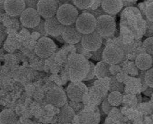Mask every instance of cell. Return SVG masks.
Segmentation results:
<instances>
[{
    "instance_id": "f1b7e54d",
    "label": "cell",
    "mask_w": 153,
    "mask_h": 124,
    "mask_svg": "<svg viewBox=\"0 0 153 124\" xmlns=\"http://www.w3.org/2000/svg\"><path fill=\"white\" fill-rule=\"evenodd\" d=\"M26 8H33L37 10V5L38 1H25Z\"/></svg>"
},
{
    "instance_id": "cb8c5ba5",
    "label": "cell",
    "mask_w": 153,
    "mask_h": 124,
    "mask_svg": "<svg viewBox=\"0 0 153 124\" xmlns=\"http://www.w3.org/2000/svg\"><path fill=\"white\" fill-rule=\"evenodd\" d=\"M105 48V46H102L99 49L97 50H95L94 51H92L91 53V58L96 61H103V50Z\"/></svg>"
},
{
    "instance_id": "ffe728a7",
    "label": "cell",
    "mask_w": 153,
    "mask_h": 124,
    "mask_svg": "<svg viewBox=\"0 0 153 124\" xmlns=\"http://www.w3.org/2000/svg\"><path fill=\"white\" fill-rule=\"evenodd\" d=\"M123 99V95L120 92L113 91L109 94L107 101L111 106H118L121 103Z\"/></svg>"
},
{
    "instance_id": "484cf974",
    "label": "cell",
    "mask_w": 153,
    "mask_h": 124,
    "mask_svg": "<svg viewBox=\"0 0 153 124\" xmlns=\"http://www.w3.org/2000/svg\"><path fill=\"white\" fill-rule=\"evenodd\" d=\"M89 72H88V73L86 77L84 79L83 81H89V80H91L92 79H94V77L95 76V65L91 61H89Z\"/></svg>"
},
{
    "instance_id": "44dd1931",
    "label": "cell",
    "mask_w": 153,
    "mask_h": 124,
    "mask_svg": "<svg viewBox=\"0 0 153 124\" xmlns=\"http://www.w3.org/2000/svg\"><path fill=\"white\" fill-rule=\"evenodd\" d=\"M124 84L119 82L115 77H112L111 79V81L110 82L109 90L111 92L118 91L121 93L124 91Z\"/></svg>"
},
{
    "instance_id": "4fadbf2b",
    "label": "cell",
    "mask_w": 153,
    "mask_h": 124,
    "mask_svg": "<svg viewBox=\"0 0 153 124\" xmlns=\"http://www.w3.org/2000/svg\"><path fill=\"white\" fill-rule=\"evenodd\" d=\"M5 10L11 16L20 15L26 10V4L23 0H7L4 3Z\"/></svg>"
},
{
    "instance_id": "ac0fdd59",
    "label": "cell",
    "mask_w": 153,
    "mask_h": 124,
    "mask_svg": "<svg viewBox=\"0 0 153 124\" xmlns=\"http://www.w3.org/2000/svg\"><path fill=\"white\" fill-rule=\"evenodd\" d=\"M110 65L104 61L99 62L95 66V75L98 79H103L111 76Z\"/></svg>"
},
{
    "instance_id": "d6a6232c",
    "label": "cell",
    "mask_w": 153,
    "mask_h": 124,
    "mask_svg": "<svg viewBox=\"0 0 153 124\" xmlns=\"http://www.w3.org/2000/svg\"><path fill=\"white\" fill-rule=\"evenodd\" d=\"M152 92H153V88L149 87L147 90H146L145 91H144L143 94L146 95H150L152 94Z\"/></svg>"
},
{
    "instance_id": "4dcf8cb0",
    "label": "cell",
    "mask_w": 153,
    "mask_h": 124,
    "mask_svg": "<svg viewBox=\"0 0 153 124\" xmlns=\"http://www.w3.org/2000/svg\"><path fill=\"white\" fill-rule=\"evenodd\" d=\"M146 15L149 20L153 22V5L149 6L146 10Z\"/></svg>"
},
{
    "instance_id": "8fae6325",
    "label": "cell",
    "mask_w": 153,
    "mask_h": 124,
    "mask_svg": "<svg viewBox=\"0 0 153 124\" xmlns=\"http://www.w3.org/2000/svg\"><path fill=\"white\" fill-rule=\"evenodd\" d=\"M85 87H86L81 82H72L67 87L66 95L73 102L78 103L81 102L86 91Z\"/></svg>"
},
{
    "instance_id": "52a82bcc",
    "label": "cell",
    "mask_w": 153,
    "mask_h": 124,
    "mask_svg": "<svg viewBox=\"0 0 153 124\" xmlns=\"http://www.w3.org/2000/svg\"><path fill=\"white\" fill-rule=\"evenodd\" d=\"M124 56L123 50L116 45L106 46L103 50V61L108 65L117 64L121 61Z\"/></svg>"
},
{
    "instance_id": "e0dca14e",
    "label": "cell",
    "mask_w": 153,
    "mask_h": 124,
    "mask_svg": "<svg viewBox=\"0 0 153 124\" xmlns=\"http://www.w3.org/2000/svg\"><path fill=\"white\" fill-rule=\"evenodd\" d=\"M75 116L74 109L69 105H65L60 107V110L58 115L59 120L62 123H70Z\"/></svg>"
},
{
    "instance_id": "d6986e66",
    "label": "cell",
    "mask_w": 153,
    "mask_h": 124,
    "mask_svg": "<svg viewBox=\"0 0 153 124\" xmlns=\"http://www.w3.org/2000/svg\"><path fill=\"white\" fill-rule=\"evenodd\" d=\"M0 124H17V117L15 113L10 110H4L1 112L0 113Z\"/></svg>"
},
{
    "instance_id": "4316f807",
    "label": "cell",
    "mask_w": 153,
    "mask_h": 124,
    "mask_svg": "<svg viewBox=\"0 0 153 124\" xmlns=\"http://www.w3.org/2000/svg\"><path fill=\"white\" fill-rule=\"evenodd\" d=\"M87 10H88V12H84V13H90V14L92 15L96 19H97V18H99L101 16L106 15L101 7H100V8H97V9L95 10H91L90 9Z\"/></svg>"
},
{
    "instance_id": "6da1fadb",
    "label": "cell",
    "mask_w": 153,
    "mask_h": 124,
    "mask_svg": "<svg viewBox=\"0 0 153 124\" xmlns=\"http://www.w3.org/2000/svg\"><path fill=\"white\" fill-rule=\"evenodd\" d=\"M68 69L70 77L72 82H81L89 72V61L80 54H73L68 59Z\"/></svg>"
},
{
    "instance_id": "3957f363",
    "label": "cell",
    "mask_w": 153,
    "mask_h": 124,
    "mask_svg": "<svg viewBox=\"0 0 153 124\" xmlns=\"http://www.w3.org/2000/svg\"><path fill=\"white\" fill-rule=\"evenodd\" d=\"M115 28L114 19L110 15H103L96 19L95 31L102 37L111 35Z\"/></svg>"
},
{
    "instance_id": "7a4b0ae2",
    "label": "cell",
    "mask_w": 153,
    "mask_h": 124,
    "mask_svg": "<svg viewBox=\"0 0 153 124\" xmlns=\"http://www.w3.org/2000/svg\"><path fill=\"white\" fill-rule=\"evenodd\" d=\"M78 16L77 8L70 4H63L59 7L56 15L57 20L65 26L74 24Z\"/></svg>"
},
{
    "instance_id": "e575fe53",
    "label": "cell",
    "mask_w": 153,
    "mask_h": 124,
    "mask_svg": "<svg viewBox=\"0 0 153 124\" xmlns=\"http://www.w3.org/2000/svg\"><path fill=\"white\" fill-rule=\"evenodd\" d=\"M0 67H1V65H0Z\"/></svg>"
},
{
    "instance_id": "ba28073f",
    "label": "cell",
    "mask_w": 153,
    "mask_h": 124,
    "mask_svg": "<svg viewBox=\"0 0 153 124\" xmlns=\"http://www.w3.org/2000/svg\"><path fill=\"white\" fill-rule=\"evenodd\" d=\"M20 20L25 27L31 29L36 27L41 20L37 10L33 8L25 10L20 15Z\"/></svg>"
},
{
    "instance_id": "8992f818",
    "label": "cell",
    "mask_w": 153,
    "mask_h": 124,
    "mask_svg": "<svg viewBox=\"0 0 153 124\" xmlns=\"http://www.w3.org/2000/svg\"><path fill=\"white\" fill-rule=\"evenodd\" d=\"M56 50L54 42L48 37L39 39L35 47L36 54L41 58H47L52 55Z\"/></svg>"
},
{
    "instance_id": "9c48e42d",
    "label": "cell",
    "mask_w": 153,
    "mask_h": 124,
    "mask_svg": "<svg viewBox=\"0 0 153 124\" xmlns=\"http://www.w3.org/2000/svg\"><path fill=\"white\" fill-rule=\"evenodd\" d=\"M81 42L83 48L92 52L102 46V37L95 31L90 34L82 35Z\"/></svg>"
},
{
    "instance_id": "5bb4252c",
    "label": "cell",
    "mask_w": 153,
    "mask_h": 124,
    "mask_svg": "<svg viewBox=\"0 0 153 124\" xmlns=\"http://www.w3.org/2000/svg\"><path fill=\"white\" fill-rule=\"evenodd\" d=\"M62 37L65 42L69 44L74 45L81 42L82 34L77 30L74 23L70 26H65Z\"/></svg>"
},
{
    "instance_id": "603a6c76",
    "label": "cell",
    "mask_w": 153,
    "mask_h": 124,
    "mask_svg": "<svg viewBox=\"0 0 153 124\" xmlns=\"http://www.w3.org/2000/svg\"><path fill=\"white\" fill-rule=\"evenodd\" d=\"M143 46L147 54L152 56L153 53V39L152 37L146 39L143 42Z\"/></svg>"
},
{
    "instance_id": "1f68e13d",
    "label": "cell",
    "mask_w": 153,
    "mask_h": 124,
    "mask_svg": "<svg viewBox=\"0 0 153 124\" xmlns=\"http://www.w3.org/2000/svg\"><path fill=\"white\" fill-rule=\"evenodd\" d=\"M101 2L102 1H94L93 5L89 9L91 10H95L99 8V7L100 6V5H101Z\"/></svg>"
},
{
    "instance_id": "7402d4cb",
    "label": "cell",
    "mask_w": 153,
    "mask_h": 124,
    "mask_svg": "<svg viewBox=\"0 0 153 124\" xmlns=\"http://www.w3.org/2000/svg\"><path fill=\"white\" fill-rule=\"evenodd\" d=\"M94 1H73L74 7L81 10H87L91 8Z\"/></svg>"
},
{
    "instance_id": "2e32d148",
    "label": "cell",
    "mask_w": 153,
    "mask_h": 124,
    "mask_svg": "<svg viewBox=\"0 0 153 124\" xmlns=\"http://www.w3.org/2000/svg\"><path fill=\"white\" fill-rule=\"evenodd\" d=\"M136 65L142 70H147L152 68V57L147 53L139 54L136 58Z\"/></svg>"
},
{
    "instance_id": "9a60e30c",
    "label": "cell",
    "mask_w": 153,
    "mask_h": 124,
    "mask_svg": "<svg viewBox=\"0 0 153 124\" xmlns=\"http://www.w3.org/2000/svg\"><path fill=\"white\" fill-rule=\"evenodd\" d=\"M122 1H102L101 8L106 15L118 13L123 7Z\"/></svg>"
},
{
    "instance_id": "836d02e7",
    "label": "cell",
    "mask_w": 153,
    "mask_h": 124,
    "mask_svg": "<svg viewBox=\"0 0 153 124\" xmlns=\"http://www.w3.org/2000/svg\"><path fill=\"white\" fill-rule=\"evenodd\" d=\"M4 32L3 29H2V27H0V39L2 38V37H3V35H4Z\"/></svg>"
},
{
    "instance_id": "277c9868",
    "label": "cell",
    "mask_w": 153,
    "mask_h": 124,
    "mask_svg": "<svg viewBox=\"0 0 153 124\" xmlns=\"http://www.w3.org/2000/svg\"><path fill=\"white\" fill-rule=\"evenodd\" d=\"M96 19L91 14L82 13L78 16L75 23L77 30L82 35L90 34L95 31Z\"/></svg>"
},
{
    "instance_id": "30bf717a",
    "label": "cell",
    "mask_w": 153,
    "mask_h": 124,
    "mask_svg": "<svg viewBox=\"0 0 153 124\" xmlns=\"http://www.w3.org/2000/svg\"><path fill=\"white\" fill-rule=\"evenodd\" d=\"M47 99L50 104L61 107L66 105L67 95L62 88L55 87L48 91L47 94Z\"/></svg>"
},
{
    "instance_id": "83f0119b",
    "label": "cell",
    "mask_w": 153,
    "mask_h": 124,
    "mask_svg": "<svg viewBox=\"0 0 153 124\" xmlns=\"http://www.w3.org/2000/svg\"><path fill=\"white\" fill-rule=\"evenodd\" d=\"M33 30L39 32L41 34H42L43 35H45L47 34L45 29V21H44L42 20H41V21L39 23L38 26L36 27L33 29Z\"/></svg>"
},
{
    "instance_id": "f546056e",
    "label": "cell",
    "mask_w": 153,
    "mask_h": 124,
    "mask_svg": "<svg viewBox=\"0 0 153 124\" xmlns=\"http://www.w3.org/2000/svg\"><path fill=\"white\" fill-rule=\"evenodd\" d=\"M111 109H112V107L108 102L107 100H105L103 102L102 109L106 114H108L110 112V111L111 110Z\"/></svg>"
},
{
    "instance_id": "d4e9b609",
    "label": "cell",
    "mask_w": 153,
    "mask_h": 124,
    "mask_svg": "<svg viewBox=\"0 0 153 124\" xmlns=\"http://www.w3.org/2000/svg\"><path fill=\"white\" fill-rule=\"evenodd\" d=\"M144 81L145 83L147 84V86L149 87L152 88L153 87V69L151 68L145 73L144 75Z\"/></svg>"
},
{
    "instance_id": "7c38bea8",
    "label": "cell",
    "mask_w": 153,
    "mask_h": 124,
    "mask_svg": "<svg viewBox=\"0 0 153 124\" xmlns=\"http://www.w3.org/2000/svg\"><path fill=\"white\" fill-rule=\"evenodd\" d=\"M65 26L61 24L56 16L45 20V29L49 35L53 37H58L62 34Z\"/></svg>"
},
{
    "instance_id": "5b68a950",
    "label": "cell",
    "mask_w": 153,
    "mask_h": 124,
    "mask_svg": "<svg viewBox=\"0 0 153 124\" xmlns=\"http://www.w3.org/2000/svg\"><path fill=\"white\" fill-rule=\"evenodd\" d=\"M58 8L57 1L40 0L38 1L37 10L40 17L47 20L56 16Z\"/></svg>"
}]
</instances>
